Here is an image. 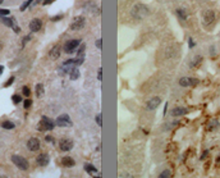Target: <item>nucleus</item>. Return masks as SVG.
Listing matches in <instances>:
<instances>
[{
	"mask_svg": "<svg viewBox=\"0 0 220 178\" xmlns=\"http://www.w3.org/2000/svg\"><path fill=\"white\" fill-rule=\"evenodd\" d=\"M83 168H85V170L87 172V173H97V169L95 168L92 164H88V163L87 164H85V167Z\"/></svg>",
	"mask_w": 220,
	"mask_h": 178,
	"instance_id": "obj_24",
	"label": "nucleus"
},
{
	"mask_svg": "<svg viewBox=\"0 0 220 178\" xmlns=\"http://www.w3.org/2000/svg\"><path fill=\"white\" fill-rule=\"evenodd\" d=\"M13 82H14V77H10L9 81H7V82L4 84V87H9V86H10L12 84H13Z\"/></svg>",
	"mask_w": 220,
	"mask_h": 178,
	"instance_id": "obj_32",
	"label": "nucleus"
},
{
	"mask_svg": "<svg viewBox=\"0 0 220 178\" xmlns=\"http://www.w3.org/2000/svg\"><path fill=\"white\" fill-rule=\"evenodd\" d=\"M83 62H85V55H79L78 58L76 59V67H77V66H81Z\"/></svg>",
	"mask_w": 220,
	"mask_h": 178,
	"instance_id": "obj_27",
	"label": "nucleus"
},
{
	"mask_svg": "<svg viewBox=\"0 0 220 178\" xmlns=\"http://www.w3.org/2000/svg\"><path fill=\"white\" fill-rule=\"evenodd\" d=\"M207 155H209V150H205V151H204V154H202V155H201V160H204V159L206 158Z\"/></svg>",
	"mask_w": 220,
	"mask_h": 178,
	"instance_id": "obj_37",
	"label": "nucleus"
},
{
	"mask_svg": "<svg viewBox=\"0 0 220 178\" xmlns=\"http://www.w3.org/2000/svg\"><path fill=\"white\" fill-rule=\"evenodd\" d=\"M79 44H81V40H78V38H76V40H69L64 45V51L68 53V54H72V53L76 51V49L79 46Z\"/></svg>",
	"mask_w": 220,
	"mask_h": 178,
	"instance_id": "obj_4",
	"label": "nucleus"
},
{
	"mask_svg": "<svg viewBox=\"0 0 220 178\" xmlns=\"http://www.w3.org/2000/svg\"><path fill=\"white\" fill-rule=\"evenodd\" d=\"M3 71H4V67H3V66H0V76H1V73H3Z\"/></svg>",
	"mask_w": 220,
	"mask_h": 178,
	"instance_id": "obj_44",
	"label": "nucleus"
},
{
	"mask_svg": "<svg viewBox=\"0 0 220 178\" xmlns=\"http://www.w3.org/2000/svg\"><path fill=\"white\" fill-rule=\"evenodd\" d=\"M95 120H96V123H97V124H99V126L101 127V124H102V122H101V113H100V114H97V115H96Z\"/></svg>",
	"mask_w": 220,
	"mask_h": 178,
	"instance_id": "obj_34",
	"label": "nucleus"
},
{
	"mask_svg": "<svg viewBox=\"0 0 220 178\" xmlns=\"http://www.w3.org/2000/svg\"><path fill=\"white\" fill-rule=\"evenodd\" d=\"M85 47H86V46L82 44L81 47H79V49L77 50V54H78V56H79V55H83V51H85Z\"/></svg>",
	"mask_w": 220,
	"mask_h": 178,
	"instance_id": "obj_33",
	"label": "nucleus"
},
{
	"mask_svg": "<svg viewBox=\"0 0 220 178\" xmlns=\"http://www.w3.org/2000/svg\"><path fill=\"white\" fill-rule=\"evenodd\" d=\"M45 140H46L47 142H51V144H54V138H53L51 136H46V137H45Z\"/></svg>",
	"mask_w": 220,
	"mask_h": 178,
	"instance_id": "obj_39",
	"label": "nucleus"
},
{
	"mask_svg": "<svg viewBox=\"0 0 220 178\" xmlns=\"http://www.w3.org/2000/svg\"><path fill=\"white\" fill-rule=\"evenodd\" d=\"M33 3V0H27V1H25L22 5H20V12H23V10H26L27 8L29 7V5Z\"/></svg>",
	"mask_w": 220,
	"mask_h": 178,
	"instance_id": "obj_26",
	"label": "nucleus"
},
{
	"mask_svg": "<svg viewBox=\"0 0 220 178\" xmlns=\"http://www.w3.org/2000/svg\"><path fill=\"white\" fill-rule=\"evenodd\" d=\"M51 1H54V0H44V4H50V3H51Z\"/></svg>",
	"mask_w": 220,
	"mask_h": 178,
	"instance_id": "obj_43",
	"label": "nucleus"
},
{
	"mask_svg": "<svg viewBox=\"0 0 220 178\" xmlns=\"http://www.w3.org/2000/svg\"><path fill=\"white\" fill-rule=\"evenodd\" d=\"M29 40H31V36H26L25 40H23V42H22V46H25L26 42H27V41H29Z\"/></svg>",
	"mask_w": 220,
	"mask_h": 178,
	"instance_id": "obj_40",
	"label": "nucleus"
},
{
	"mask_svg": "<svg viewBox=\"0 0 220 178\" xmlns=\"http://www.w3.org/2000/svg\"><path fill=\"white\" fill-rule=\"evenodd\" d=\"M69 77L70 79H77L79 77V69H77V67H73L69 72Z\"/></svg>",
	"mask_w": 220,
	"mask_h": 178,
	"instance_id": "obj_20",
	"label": "nucleus"
},
{
	"mask_svg": "<svg viewBox=\"0 0 220 178\" xmlns=\"http://www.w3.org/2000/svg\"><path fill=\"white\" fill-rule=\"evenodd\" d=\"M12 100H13L14 104H19L22 101V97H20L19 95H13V96H12Z\"/></svg>",
	"mask_w": 220,
	"mask_h": 178,
	"instance_id": "obj_28",
	"label": "nucleus"
},
{
	"mask_svg": "<svg viewBox=\"0 0 220 178\" xmlns=\"http://www.w3.org/2000/svg\"><path fill=\"white\" fill-rule=\"evenodd\" d=\"M0 21H1L5 26H8V27H14V26H16L13 18H8V17H0Z\"/></svg>",
	"mask_w": 220,
	"mask_h": 178,
	"instance_id": "obj_18",
	"label": "nucleus"
},
{
	"mask_svg": "<svg viewBox=\"0 0 220 178\" xmlns=\"http://www.w3.org/2000/svg\"><path fill=\"white\" fill-rule=\"evenodd\" d=\"M50 58L51 59H58L60 56V47L59 46H54L51 50H50Z\"/></svg>",
	"mask_w": 220,
	"mask_h": 178,
	"instance_id": "obj_17",
	"label": "nucleus"
},
{
	"mask_svg": "<svg viewBox=\"0 0 220 178\" xmlns=\"http://www.w3.org/2000/svg\"><path fill=\"white\" fill-rule=\"evenodd\" d=\"M23 105H25V109H28L29 106L32 105V100H29V99H26V100H25V104H23Z\"/></svg>",
	"mask_w": 220,
	"mask_h": 178,
	"instance_id": "obj_29",
	"label": "nucleus"
},
{
	"mask_svg": "<svg viewBox=\"0 0 220 178\" xmlns=\"http://www.w3.org/2000/svg\"><path fill=\"white\" fill-rule=\"evenodd\" d=\"M36 162H37V164L40 165V167H46V165L49 164V162H50V158H49L47 154H40V155L37 156Z\"/></svg>",
	"mask_w": 220,
	"mask_h": 178,
	"instance_id": "obj_13",
	"label": "nucleus"
},
{
	"mask_svg": "<svg viewBox=\"0 0 220 178\" xmlns=\"http://www.w3.org/2000/svg\"><path fill=\"white\" fill-rule=\"evenodd\" d=\"M1 3H3V0H0V4H1Z\"/></svg>",
	"mask_w": 220,
	"mask_h": 178,
	"instance_id": "obj_46",
	"label": "nucleus"
},
{
	"mask_svg": "<svg viewBox=\"0 0 220 178\" xmlns=\"http://www.w3.org/2000/svg\"><path fill=\"white\" fill-rule=\"evenodd\" d=\"M218 126H219L218 119H212V120H210L209 126H207V131H214V129H215Z\"/></svg>",
	"mask_w": 220,
	"mask_h": 178,
	"instance_id": "obj_22",
	"label": "nucleus"
},
{
	"mask_svg": "<svg viewBox=\"0 0 220 178\" xmlns=\"http://www.w3.org/2000/svg\"><path fill=\"white\" fill-rule=\"evenodd\" d=\"M188 113V109L187 108H183V106H177L171 110V115L173 117H182V115H186Z\"/></svg>",
	"mask_w": 220,
	"mask_h": 178,
	"instance_id": "obj_14",
	"label": "nucleus"
},
{
	"mask_svg": "<svg viewBox=\"0 0 220 178\" xmlns=\"http://www.w3.org/2000/svg\"><path fill=\"white\" fill-rule=\"evenodd\" d=\"M148 13H150L148 8L145 4H141V3L135 4L132 8V10H130V14H132L136 19H143L145 17L148 16Z\"/></svg>",
	"mask_w": 220,
	"mask_h": 178,
	"instance_id": "obj_1",
	"label": "nucleus"
},
{
	"mask_svg": "<svg viewBox=\"0 0 220 178\" xmlns=\"http://www.w3.org/2000/svg\"><path fill=\"white\" fill-rule=\"evenodd\" d=\"M56 126L59 127H69L72 126V120H70V117L68 114H61L56 118Z\"/></svg>",
	"mask_w": 220,
	"mask_h": 178,
	"instance_id": "obj_5",
	"label": "nucleus"
},
{
	"mask_svg": "<svg viewBox=\"0 0 220 178\" xmlns=\"http://www.w3.org/2000/svg\"><path fill=\"white\" fill-rule=\"evenodd\" d=\"M198 84L197 78H192V77H182L179 79V85L182 87H193Z\"/></svg>",
	"mask_w": 220,
	"mask_h": 178,
	"instance_id": "obj_6",
	"label": "nucleus"
},
{
	"mask_svg": "<svg viewBox=\"0 0 220 178\" xmlns=\"http://www.w3.org/2000/svg\"><path fill=\"white\" fill-rule=\"evenodd\" d=\"M73 145L74 144L70 138H63V140H60V142H59V149L61 151H70L73 149Z\"/></svg>",
	"mask_w": 220,
	"mask_h": 178,
	"instance_id": "obj_9",
	"label": "nucleus"
},
{
	"mask_svg": "<svg viewBox=\"0 0 220 178\" xmlns=\"http://www.w3.org/2000/svg\"><path fill=\"white\" fill-rule=\"evenodd\" d=\"M12 162H13V164L16 165V167H18V169H20V170H27L29 167L27 159L20 155H12Z\"/></svg>",
	"mask_w": 220,
	"mask_h": 178,
	"instance_id": "obj_2",
	"label": "nucleus"
},
{
	"mask_svg": "<svg viewBox=\"0 0 220 178\" xmlns=\"http://www.w3.org/2000/svg\"><path fill=\"white\" fill-rule=\"evenodd\" d=\"M95 44H96L97 49H101V38H100V40H96V42H95Z\"/></svg>",
	"mask_w": 220,
	"mask_h": 178,
	"instance_id": "obj_41",
	"label": "nucleus"
},
{
	"mask_svg": "<svg viewBox=\"0 0 220 178\" xmlns=\"http://www.w3.org/2000/svg\"><path fill=\"white\" fill-rule=\"evenodd\" d=\"M13 29H14V32H17V34H18V32L20 31V28H19V27H18V26H17V25H16V26H14V27H13Z\"/></svg>",
	"mask_w": 220,
	"mask_h": 178,
	"instance_id": "obj_42",
	"label": "nucleus"
},
{
	"mask_svg": "<svg viewBox=\"0 0 220 178\" xmlns=\"http://www.w3.org/2000/svg\"><path fill=\"white\" fill-rule=\"evenodd\" d=\"M157 178H170V170H169V169L163 170L161 173L159 174V177H157Z\"/></svg>",
	"mask_w": 220,
	"mask_h": 178,
	"instance_id": "obj_25",
	"label": "nucleus"
},
{
	"mask_svg": "<svg viewBox=\"0 0 220 178\" xmlns=\"http://www.w3.org/2000/svg\"><path fill=\"white\" fill-rule=\"evenodd\" d=\"M41 27H42V22H41V19L38 18H35L31 21V23H29V29H31L32 32H37L40 31Z\"/></svg>",
	"mask_w": 220,
	"mask_h": 178,
	"instance_id": "obj_12",
	"label": "nucleus"
},
{
	"mask_svg": "<svg viewBox=\"0 0 220 178\" xmlns=\"http://www.w3.org/2000/svg\"><path fill=\"white\" fill-rule=\"evenodd\" d=\"M1 127L5 129H13L14 127H16V124H14L13 122H10V120H5V122L1 123Z\"/></svg>",
	"mask_w": 220,
	"mask_h": 178,
	"instance_id": "obj_23",
	"label": "nucleus"
},
{
	"mask_svg": "<svg viewBox=\"0 0 220 178\" xmlns=\"http://www.w3.org/2000/svg\"><path fill=\"white\" fill-rule=\"evenodd\" d=\"M160 104H161V99H160L159 96L151 97V99L147 101V104H146V109H147V110H150V112L151 110H155Z\"/></svg>",
	"mask_w": 220,
	"mask_h": 178,
	"instance_id": "obj_10",
	"label": "nucleus"
},
{
	"mask_svg": "<svg viewBox=\"0 0 220 178\" xmlns=\"http://www.w3.org/2000/svg\"><path fill=\"white\" fill-rule=\"evenodd\" d=\"M85 23H86L85 17H74L72 25H70V28L73 31H78V29H82L85 27Z\"/></svg>",
	"mask_w": 220,
	"mask_h": 178,
	"instance_id": "obj_7",
	"label": "nucleus"
},
{
	"mask_svg": "<svg viewBox=\"0 0 220 178\" xmlns=\"http://www.w3.org/2000/svg\"><path fill=\"white\" fill-rule=\"evenodd\" d=\"M61 164L64 165V167H68V168H72L76 165V162H74L73 158H70V156H64L63 159H61Z\"/></svg>",
	"mask_w": 220,
	"mask_h": 178,
	"instance_id": "obj_15",
	"label": "nucleus"
},
{
	"mask_svg": "<svg viewBox=\"0 0 220 178\" xmlns=\"http://www.w3.org/2000/svg\"><path fill=\"white\" fill-rule=\"evenodd\" d=\"M4 178H5V177H4Z\"/></svg>",
	"mask_w": 220,
	"mask_h": 178,
	"instance_id": "obj_47",
	"label": "nucleus"
},
{
	"mask_svg": "<svg viewBox=\"0 0 220 178\" xmlns=\"http://www.w3.org/2000/svg\"><path fill=\"white\" fill-rule=\"evenodd\" d=\"M215 21V13L214 10H205L202 14V22L205 26H210L211 23Z\"/></svg>",
	"mask_w": 220,
	"mask_h": 178,
	"instance_id": "obj_8",
	"label": "nucleus"
},
{
	"mask_svg": "<svg viewBox=\"0 0 220 178\" xmlns=\"http://www.w3.org/2000/svg\"><path fill=\"white\" fill-rule=\"evenodd\" d=\"M202 59H204V58H202L201 55H196L195 58L192 59V62H191V63H189V67H191V68H196V67H198V66H200V64L202 63Z\"/></svg>",
	"mask_w": 220,
	"mask_h": 178,
	"instance_id": "obj_16",
	"label": "nucleus"
},
{
	"mask_svg": "<svg viewBox=\"0 0 220 178\" xmlns=\"http://www.w3.org/2000/svg\"><path fill=\"white\" fill-rule=\"evenodd\" d=\"M61 18H63V16L61 14H59V16H55V17H53L51 21H60Z\"/></svg>",
	"mask_w": 220,
	"mask_h": 178,
	"instance_id": "obj_38",
	"label": "nucleus"
},
{
	"mask_svg": "<svg viewBox=\"0 0 220 178\" xmlns=\"http://www.w3.org/2000/svg\"><path fill=\"white\" fill-rule=\"evenodd\" d=\"M101 78H102V69H99V72H97V79H99V81H101Z\"/></svg>",
	"mask_w": 220,
	"mask_h": 178,
	"instance_id": "obj_36",
	"label": "nucleus"
},
{
	"mask_svg": "<svg viewBox=\"0 0 220 178\" xmlns=\"http://www.w3.org/2000/svg\"><path fill=\"white\" fill-rule=\"evenodd\" d=\"M175 14L178 16V18L182 19V21H187V12L183 9V8H178L175 10Z\"/></svg>",
	"mask_w": 220,
	"mask_h": 178,
	"instance_id": "obj_19",
	"label": "nucleus"
},
{
	"mask_svg": "<svg viewBox=\"0 0 220 178\" xmlns=\"http://www.w3.org/2000/svg\"><path fill=\"white\" fill-rule=\"evenodd\" d=\"M55 127V123L54 120H51L49 117H46V115H44L42 118H41V122H40V126H38V129L40 131H53Z\"/></svg>",
	"mask_w": 220,
	"mask_h": 178,
	"instance_id": "obj_3",
	"label": "nucleus"
},
{
	"mask_svg": "<svg viewBox=\"0 0 220 178\" xmlns=\"http://www.w3.org/2000/svg\"><path fill=\"white\" fill-rule=\"evenodd\" d=\"M9 16V10L8 9H0V17H5Z\"/></svg>",
	"mask_w": 220,
	"mask_h": 178,
	"instance_id": "obj_31",
	"label": "nucleus"
},
{
	"mask_svg": "<svg viewBox=\"0 0 220 178\" xmlns=\"http://www.w3.org/2000/svg\"><path fill=\"white\" fill-rule=\"evenodd\" d=\"M22 90H23V95H25V96H29V94H31V91H29V88L27 87V86H25V87H23L22 88Z\"/></svg>",
	"mask_w": 220,
	"mask_h": 178,
	"instance_id": "obj_30",
	"label": "nucleus"
},
{
	"mask_svg": "<svg viewBox=\"0 0 220 178\" xmlns=\"http://www.w3.org/2000/svg\"><path fill=\"white\" fill-rule=\"evenodd\" d=\"M195 45H196V44H195V41H193V38L189 37V38H188V47H189V49H192V47L195 46Z\"/></svg>",
	"mask_w": 220,
	"mask_h": 178,
	"instance_id": "obj_35",
	"label": "nucleus"
},
{
	"mask_svg": "<svg viewBox=\"0 0 220 178\" xmlns=\"http://www.w3.org/2000/svg\"><path fill=\"white\" fill-rule=\"evenodd\" d=\"M44 92H45V91H44V85L42 84H37L36 85V96L41 97L44 95Z\"/></svg>",
	"mask_w": 220,
	"mask_h": 178,
	"instance_id": "obj_21",
	"label": "nucleus"
},
{
	"mask_svg": "<svg viewBox=\"0 0 220 178\" xmlns=\"http://www.w3.org/2000/svg\"><path fill=\"white\" fill-rule=\"evenodd\" d=\"M27 147L29 151H37L40 149V140L36 137H31L27 141Z\"/></svg>",
	"mask_w": 220,
	"mask_h": 178,
	"instance_id": "obj_11",
	"label": "nucleus"
},
{
	"mask_svg": "<svg viewBox=\"0 0 220 178\" xmlns=\"http://www.w3.org/2000/svg\"><path fill=\"white\" fill-rule=\"evenodd\" d=\"M1 49H3V44L0 42V50H1Z\"/></svg>",
	"mask_w": 220,
	"mask_h": 178,
	"instance_id": "obj_45",
	"label": "nucleus"
}]
</instances>
